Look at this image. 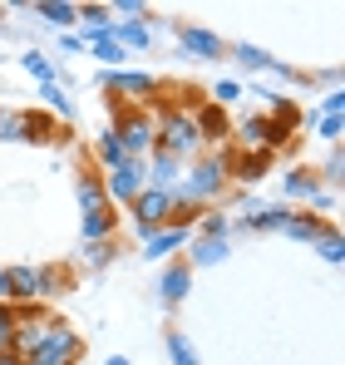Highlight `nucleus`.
Segmentation results:
<instances>
[{
	"label": "nucleus",
	"instance_id": "1",
	"mask_svg": "<svg viewBox=\"0 0 345 365\" xmlns=\"http://www.w3.org/2000/svg\"><path fill=\"white\" fill-rule=\"evenodd\" d=\"M227 187H232L227 153H197L192 168H182V178H177V187H172V197L187 202V207H197V212H207V207H217V202L227 197Z\"/></svg>",
	"mask_w": 345,
	"mask_h": 365
},
{
	"label": "nucleus",
	"instance_id": "2",
	"mask_svg": "<svg viewBox=\"0 0 345 365\" xmlns=\"http://www.w3.org/2000/svg\"><path fill=\"white\" fill-rule=\"evenodd\" d=\"M153 148L168 153V158H177V163L197 158V153H202V138H197V128H192V114H182V109H158V119H153Z\"/></svg>",
	"mask_w": 345,
	"mask_h": 365
},
{
	"label": "nucleus",
	"instance_id": "3",
	"mask_svg": "<svg viewBox=\"0 0 345 365\" xmlns=\"http://www.w3.org/2000/svg\"><path fill=\"white\" fill-rule=\"evenodd\" d=\"M99 89L123 109H148L153 114V104H158V79L143 74V69H99Z\"/></svg>",
	"mask_w": 345,
	"mask_h": 365
},
{
	"label": "nucleus",
	"instance_id": "4",
	"mask_svg": "<svg viewBox=\"0 0 345 365\" xmlns=\"http://www.w3.org/2000/svg\"><path fill=\"white\" fill-rule=\"evenodd\" d=\"M10 272V306H45V297H55L64 287V272L59 267H5Z\"/></svg>",
	"mask_w": 345,
	"mask_h": 365
},
{
	"label": "nucleus",
	"instance_id": "5",
	"mask_svg": "<svg viewBox=\"0 0 345 365\" xmlns=\"http://www.w3.org/2000/svg\"><path fill=\"white\" fill-rule=\"evenodd\" d=\"M79 356H84V341L74 336V326H69L64 316H50L45 346H40L25 365H79Z\"/></svg>",
	"mask_w": 345,
	"mask_h": 365
},
{
	"label": "nucleus",
	"instance_id": "6",
	"mask_svg": "<svg viewBox=\"0 0 345 365\" xmlns=\"http://www.w3.org/2000/svg\"><path fill=\"white\" fill-rule=\"evenodd\" d=\"M109 128H114V138L123 143L128 158H148L153 153V114L148 109H118Z\"/></svg>",
	"mask_w": 345,
	"mask_h": 365
},
{
	"label": "nucleus",
	"instance_id": "7",
	"mask_svg": "<svg viewBox=\"0 0 345 365\" xmlns=\"http://www.w3.org/2000/svg\"><path fill=\"white\" fill-rule=\"evenodd\" d=\"M50 316H55V311H45V306H15V336H10V356L30 361V356L45 346Z\"/></svg>",
	"mask_w": 345,
	"mask_h": 365
},
{
	"label": "nucleus",
	"instance_id": "8",
	"mask_svg": "<svg viewBox=\"0 0 345 365\" xmlns=\"http://www.w3.org/2000/svg\"><path fill=\"white\" fill-rule=\"evenodd\" d=\"M168 207H172V192H158V187H143L133 202H128V217H133V232L148 242L163 222H168Z\"/></svg>",
	"mask_w": 345,
	"mask_h": 365
},
{
	"label": "nucleus",
	"instance_id": "9",
	"mask_svg": "<svg viewBox=\"0 0 345 365\" xmlns=\"http://www.w3.org/2000/svg\"><path fill=\"white\" fill-rule=\"evenodd\" d=\"M291 138L287 133H277L267 114H252V119H242L237 128V153H282Z\"/></svg>",
	"mask_w": 345,
	"mask_h": 365
},
{
	"label": "nucleus",
	"instance_id": "10",
	"mask_svg": "<svg viewBox=\"0 0 345 365\" xmlns=\"http://www.w3.org/2000/svg\"><path fill=\"white\" fill-rule=\"evenodd\" d=\"M104 192H109L114 207H128V202L143 192V158H128V163L109 168V173H104Z\"/></svg>",
	"mask_w": 345,
	"mask_h": 365
},
{
	"label": "nucleus",
	"instance_id": "11",
	"mask_svg": "<svg viewBox=\"0 0 345 365\" xmlns=\"http://www.w3.org/2000/svg\"><path fill=\"white\" fill-rule=\"evenodd\" d=\"M177 40H182V50L192 60H222L227 55V40L212 35V30H202V25H177Z\"/></svg>",
	"mask_w": 345,
	"mask_h": 365
},
{
	"label": "nucleus",
	"instance_id": "12",
	"mask_svg": "<svg viewBox=\"0 0 345 365\" xmlns=\"http://www.w3.org/2000/svg\"><path fill=\"white\" fill-rule=\"evenodd\" d=\"M158 297H163L168 311L192 297V267H187V262H168V267H163V277H158Z\"/></svg>",
	"mask_w": 345,
	"mask_h": 365
},
{
	"label": "nucleus",
	"instance_id": "13",
	"mask_svg": "<svg viewBox=\"0 0 345 365\" xmlns=\"http://www.w3.org/2000/svg\"><path fill=\"white\" fill-rule=\"evenodd\" d=\"M177 178H182V163L177 158H168V153H148L143 158V187H158V192H172L177 187Z\"/></svg>",
	"mask_w": 345,
	"mask_h": 365
},
{
	"label": "nucleus",
	"instance_id": "14",
	"mask_svg": "<svg viewBox=\"0 0 345 365\" xmlns=\"http://www.w3.org/2000/svg\"><path fill=\"white\" fill-rule=\"evenodd\" d=\"M192 128H197V138H202V143H222V138L232 133L227 109H222V104H212V99H207V104H197V109H192Z\"/></svg>",
	"mask_w": 345,
	"mask_h": 365
},
{
	"label": "nucleus",
	"instance_id": "15",
	"mask_svg": "<svg viewBox=\"0 0 345 365\" xmlns=\"http://www.w3.org/2000/svg\"><path fill=\"white\" fill-rule=\"evenodd\" d=\"M153 30H158V25H153V10H148L143 20H114V40L128 55H133V50H153Z\"/></svg>",
	"mask_w": 345,
	"mask_h": 365
},
{
	"label": "nucleus",
	"instance_id": "16",
	"mask_svg": "<svg viewBox=\"0 0 345 365\" xmlns=\"http://www.w3.org/2000/svg\"><path fill=\"white\" fill-rule=\"evenodd\" d=\"M25 10H30L35 20H45V25H55L59 35L79 25V5H69V0H35V5H25Z\"/></svg>",
	"mask_w": 345,
	"mask_h": 365
},
{
	"label": "nucleus",
	"instance_id": "17",
	"mask_svg": "<svg viewBox=\"0 0 345 365\" xmlns=\"http://www.w3.org/2000/svg\"><path fill=\"white\" fill-rule=\"evenodd\" d=\"M74 202H79V212L109 207V192H104V173H99V168H84V173L74 178Z\"/></svg>",
	"mask_w": 345,
	"mask_h": 365
},
{
	"label": "nucleus",
	"instance_id": "18",
	"mask_svg": "<svg viewBox=\"0 0 345 365\" xmlns=\"http://www.w3.org/2000/svg\"><path fill=\"white\" fill-rule=\"evenodd\" d=\"M272 158H277V153H237V148H232L227 153V173L242 178V182H262L267 173H272Z\"/></svg>",
	"mask_w": 345,
	"mask_h": 365
},
{
	"label": "nucleus",
	"instance_id": "19",
	"mask_svg": "<svg viewBox=\"0 0 345 365\" xmlns=\"http://www.w3.org/2000/svg\"><path fill=\"white\" fill-rule=\"evenodd\" d=\"M118 212L114 202L109 207H94V212H79V232H84V242H109V237H118Z\"/></svg>",
	"mask_w": 345,
	"mask_h": 365
},
{
	"label": "nucleus",
	"instance_id": "20",
	"mask_svg": "<svg viewBox=\"0 0 345 365\" xmlns=\"http://www.w3.org/2000/svg\"><path fill=\"white\" fill-rule=\"evenodd\" d=\"M222 257H232V242H222V237H187V267H217Z\"/></svg>",
	"mask_w": 345,
	"mask_h": 365
},
{
	"label": "nucleus",
	"instance_id": "21",
	"mask_svg": "<svg viewBox=\"0 0 345 365\" xmlns=\"http://www.w3.org/2000/svg\"><path fill=\"white\" fill-rule=\"evenodd\" d=\"M321 232H326V217H316L311 207H306V212H296V207H291L287 227H282V237H291V242H306V247L316 242Z\"/></svg>",
	"mask_w": 345,
	"mask_h": 365
},
{
	"label": "nucleus",
	"instance_id": "22",
	"mask_svg": "<svg viewBox=\"0 0 345 365\" xmlns=\"http://www.w3.org/2000/svg\"><path fill=\"white\" fill-rule=\"evenodd\" d=\"M282 192L296 197V202H306L311 207V197L321 192V178H316V168H291L287 178H282Z\"/></svg>",
	"mask_w": 345,
	"mask_h": 365
},
{
	"label": "nucleus",
	"instance_id": "23",
	"mask_svg": "<svg viewBox=\"0 0 345 365\" xmlns=\"http://www.w3.org/2000/svg\"><path fill=\"white\" fill-rule=\"evenodd\" d=\"M192 232H177V227H158L148 242H143V257H172V252H182Z\"/></svg>",
	"mask_w": 345,
	"mask_h": 365
},
{
	"label": "nucleus",
	"instance_id": "24",
	"mask_svg": "<svg viewBox=\"0 0 345 365\" xmlns=\"http://www.w3.org/2000/svg\"><path fill=\"white\" fill-rule=\"evenodd\" d=\"M25 119H30V143H59L64 138V123L50 119L45 109H25Z\"/></svg>",
	"mask_w": 345,
	"mask_h": 365
},
{
	"label": "nucleus",
	"instance_id": "25",
	"mask_svg": "<svg viewBox=\"0 0 345 365\" xmlns=\"http://www.w3.org/2000/svg\"><path fill=\"white\" fill-rule=\"evenodd\" d=\"M94 158H99V173H109L118 163H128V153H123V143L114 138V128H104L99 138H94Z\"/></svg>",
	"mask_w": 345,
	"mask_h": 365
},
{
	"label": "nucleus",
	"instance_id": "26",
	"mask_svg": "<svg viewBox=\"0 0 345 365\" xmlns=\"http://www.w3.org/2000/svg\"><path fill=\"white\" fill-rule=\"evenodd\" d=\"M0 143H30V119H25V109H0Z\"/></svg>",
	"mask_w": 345,
	"mask_h": 365
},
{
	"label": "nucleus",
	"instance_id": "27",
	"mask_svg": "<svg viewBox=\"0 0 345 365\" xmlns=\"http://www.w3.org/2000/svg\"><path fill=\"white\" fill-rule=\"evenodd\" d=\"M311 247H316L331 267H341V262H345V237H341V227H336V222H326V232H321Z\"/></svg>",
	"mask_w": 345,
	"mask_h": 365
},
{
	"label": "nucleus",
	"instance_id": "28",
	"mask_svg": "<svg viewBox=\"0 0 345 365\" xmlns=\"http://www.w3.org/2000/svg\"><path fill=\"white\" fill-rule=\"evenodd\" d=\"M192 237H222V242H232V217L217 212V207H207V212L197 217V232H192Z\"/></svg>",
	"mask_w": 345,
	"mask_h": 365
},
{
	"label": "nucleus",
	"instance_id": "29",
	"mask_svg": "<svg viewBox=\"0 0 345 365\" xmlns=\"http://www.w3.org/2000/svg\"><path fill=\"white\" fill-rule=\"evenodd\" d=\"M272 128H277V133H287V138L301 128V109H296V104H287L282 94L272 99Z\"/></svg>",
	"mask_w": 345,
	"mask_h": 365
},
{
	"label": "nucleus",
	"instance_id": "30",
	"mask_svg": "<svg viewBox=\"0 0 345 365\" xmlns=\"http://www.w3.org/2000/svg\"><path fill=\"white\" fill-rule=\"evenodd\" d=\"M232 60L242 64V69H277L282 60H272L262 45H232Z\"/></svg>",
	"mask_w": 345,
	"mask_h": 365
},
{
	"label": "nucleus",
	"instance_id": "31",
	"mask_svg": "<svg viewBox=\"0 0 345 365\" xmlns=\"http://www.w3.org/2000/svg\"><path fill=\"white\" fill-rule=\"evenodd\" d=\"M168 356H172V365H202V361H197V346H192V336H187V331H168Z\"/></svg>",
	"mask_w": 345,
	"mask_h": 365
},
{
	"label": "nucleus",
	"instance_id": "32",
	"mask_svg": "<svg viewBox=\"0 0 345 365\" xmlns=\"http://www.w3.org/2000/svg\"><path fill=\"white\" fill-rule=\"evenodd\" d=\"M40 104H45V114H59V119H74V104L64 99V89H59L55 79H50V84H40Z\"/></svg>",
	"mask_w": 345,
	"mask_h": 365
},
{
	"label": "nucleus",
	"instance_id": "33",
	"mask_svg": "<svg viewBox=\"0 0 345 365\" xmlns=\"http://www.w3.org/2000/svg\"><path fill=\"white\" fill-rule=\"evenodd\" d=\"M89 50H94V60H104V69H123V60H128V50L118 45L114 35H104V40H94Z\"/></svg>",
	"mask_w": 345,
	"mask_h": 365
},
{
	"label": "nucleus",
	"instance_id": "34",
	"mask_svg": "<svg viewBox=\"0 0 345 365\" xmlns=\"http://www.w3.org/2000/svg\"><path fill=\"white\" fill-rule=\"evenodd\" d=\"M20 64H25V74H30V79H40V84H50V79H55V60H45L40 50H25Z\"/></svg>",
	"mask_w": 345,
	"mask_h": 365
},
{
	"label": "nucleus",
	"instance_id": "35",
	"mask_svg": "<svg viewBox=\"0 0 345 365\" xmlns=\"http://www.w3.org/2000/svg\"><path fill=\"white\" fill-rule=\"evenodd\" d=\"M316 178H321V187H331V192L341 187V178H345V153H341V143L331 148V158H326V168H321Z\"/></svg>",
	"mask_w": 345,
	"mask_h": 365
},
{
	"label": "nucleus",
	"instance_id": "36",
	"mask_svg": "<svg viewBox=\"0 0 345 365\" xmlns=\"http://www.w3.org/2000/svg\"><path fill=\"white\" fill-rule=\"evenodd\" d=\"M118 257V237H109V242H84V262L99 272V267H109Z\"/></svg>",
	"mask_w": 345,
	"mask_h": 365
},
{
	"label": "nucleus",
	"instance_id": "37",
	"mask_svg": "<svg viewBox=\"0 0 345 365\" xmlns=\"http://www.w3.org/2000/svg\"><path fill=\"white\" fill-rule=\"evenodd\" d=\"M345 114V89H331L326 99H321V109H316V119H341Z\"/></svg>",
	"mask_w": 345,
	"mask_h": 365
},
{
	"label": "nucleus",
	"instance_id": "38",
	"mask_svg": "<svg viewBox=\"0 0 345 365\" xmlns=\"http://www.w3.org/2000/svg\"><path fill=\"white\" fill-rule=\"evenodd\" d=\"M109 15H123V20H143V15H148V5H143V0H114V5H109Z\"/></svg>",
	"mask_w": 345,
	"mask_h": 365
},
{
	"label": "nucleus",
	"instance_id": "39",
	"mask_svg": "<svg viewBox=\"0 0 345 365\" xmlns=\"http://www.w3.org/2000/svg\"><path fill=\"white\" fill-rule=\"evenodd\" d=\"M237 99H242V84H237V79H222V84L212 89V104H222V109L237 104Z\"/></svg>",
	"mask_w": 345,
	"mask_h": 365
},
{
	"label": "nucleus",
	"instance_id": "40",
	"mask_svg": "<svg viewBox=\"0 0 345 365\" xmlns=\"http://www.w3.org/2000/svg\"><path fill=\"white\" fill-rule=\"evenodd\" d=\"M341 128H345L341 119H316V133H321V138H331V148L341 143Z\"/></svg>",
	"mask_w": 345,
	"mask_h": 365
},
{
	"label": "nucleus",
	"instance_id": "41",
	"mask_svg": "<svg viewBox=\"0 0 345 365\" xmlns=\"http://www.w3.org/2000/svg\"><path fill=\"white\" fill-rule=\"evenodd\" d=\"M59 50H64V55H79V50H84L79 30H64V35H59Z\"/></svg>",
	"mask_w": 345,
	"mask_h": 365
},
{
	"label": "nucleus",
	"instance_id": "42",
	"mask_svg": "<svg viewBox=\"0 0 345 365\" xmlns=\"http://www.w3.org/2000/svg\"><path fill=\"white\" fill-rule=\"evenodd\" d=\"M0 306H10V272L0 267Z\"/></svg>",
	"mask_w": 345,
	"mask_h": 365
},
{
	"label": "nucleus",
	"instance_id": "43",
	"mask_svg": "<svg viewBox=\"0 0 345 365\" xmlns=\"http://www.w3.org/2000/svg\"><path fill=\"white\" fill-rule=\"evenodd\" d=\"M0 365H25V361H20V356H10V351H5V356H0Z\"/></svg>",
	"mask_w": 345,
	"mask_h": 365
},
{
	"label": "nucleus",
	"instance_id": "44",
	"mask_svg": "<svg viewBox=\"0 0 345 365\" xmlns=\"http://www.w3.org/2000/svg\"><path fill=\"white\" fill-rule=\"evenodd\" d=\"M104 365H128V356H109V361H104Z\"/></svg>",
	"mask_w": 345,
	"mask_h": 365
}]
</instances>
